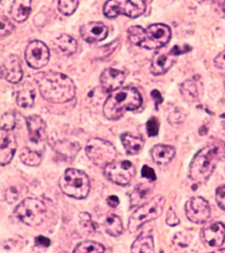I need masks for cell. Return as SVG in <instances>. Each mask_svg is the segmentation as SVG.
Returning <instances> with one entry per match:
<instances>
[{
	"mask_svg": "<svg viewBox=\"0 0 225 253\" xmlns=\"http://www.w3.org/2000/svg\"><path fill=\"white\" fill-rule=\"evenodd\" d=\"M142 176L143 178H147L148 180H150V182L155 181L156 178H157L154 170L148 166H142Z\"/></svg>",
	"mask_w": 225,
	"mask_h": 253,
	"instance_id": "41",
	"label": "cell"
},
{
	"mask_svg": "<svg viewBox=\"0 0 225 253\" xmlns=\"http://www.w3.org/2000/svg\"><path fill=\"white\" fill-rule=\"evenodd\" d=\"M145 10L146 3L142 0H112L105 3L103 12L109 19H114L120 14L135 19L143 14Z\"/></svg>",
	"mask_w": 225,
	"mask_h": 253,
	"instance_id": "7",
	"label": "cell"
},
{
	"mask_svg": "<svg viewBox=\"0 0 225 253\" xmlns=\"http://www.w3.org/2000/svg\"><path fill=\"white\" fill-rule=\"evenodd\" d=\"M180 89L182 97L189 103L200 100L203 93V84L201 79L197 77H194L182 83Z\"/></svg>",
	"mask_w": 225,
	"mask_h": 253,
	"instance_id": "18",
	"label": "cell"
},
{
	"mask_svg": "<svg viewBox=\"0 0 225 253\" xmlns=\"http://www.w3.org/2000/svg\"></svg>",
	"mask_w": 225,
	"mask_h": 253,
	"instance_id": "49",
	"label": "cell"
},
{
	"mask_svg": "<svg viewBox=\"0 0 225 253\" xmlns=\"http://www.w3.org/2000/svg\"><path fill=\"white\" fill-rule=\"evenodd\" d=\"M32 11V2L30 0H16L11 7V15L12 19L22 23L27 20Z\"/></svg>",
	"mask_w": 225,
	"mask_h": 253,
	"instance_id": "23",
	"label": "cell"
},
{
	"mask_svg": "<svg viewBox=\"0 0 225 253\" xmlns=\"http://www.w3.org/2000/svg\"><path fill=\"white\" fill-rule=\"evenodd\" d=\"M78 0H61L58 2V10L63 15H71L79 6Z\"/></svg>",
	"mask_w": 225,
	"mask_h": 253,
	"instance_id": "34",
	"label": "cell"
},
{
	"mask_svg": "<svg viewBox=\"0 0 225 253\" xmlns=\"http://www.w3.org/2000/svg\"><path fill=\"white\" fill-rule=\"evenodd\" d=\"M186 52L179 45L173 47H162L155 53L151 61L150 71L154 75H162L169 71L177 62V58L180 55Z\"/></svg>",
	"mask_w": 225,
	"mask_h": 253,
	"instance_id": "10",
	"label": "cell"
},
{
	"mask_svg": "<svg viewBox=\"0 0 225 253\" xmlns=\"http://www.w3.org/2000/svg\"><path fill=\"white\" fill-rule=\"evenodd\" d=\"M140 92L134 87H123L111 92L103 106L106 118L115 121L121 118L126 111H134L142 106Z\"/></svg>",
	"mask_w": 225,
	"mask_h": 253,
	"instance_id": "3",
	"label": "cell"
},
{
	"mask_svg": "<svg viewBox=\"0 0 225 253\" xmlns=\"http://www.w3.org/2000/svg\"><path fill=\"white\" fill-rule=\"evenodd\" d=\"M216 200L222 210H225V185L219 186L217 189Z\"/></svg>",
	"mask_w": 225,
	"mask_h": 253,
	"instance_id": "38",
	"label": "cell"
},
{
	"mask_svg": "<svg viewBox=\"0 0 225 253\" xmlns=\"http://www.w3.org/2000/svg\"><path fill=\"white\" fill-rule=\"evenodd\" d=\"M107 35L108 28L102 22H90L80 28V36L89 43L101 42L107 38Z\"/></svg>",
	"mask_w": 225,
	"mask_h": 253,
	"instance_id": "15",
	"label": "cell"
},
{
	"mask_svg": "<svg viewBox=\"0 0 225 253\" xmlns=\"http://www.w3.org/2000/svg\"><path fill=\"white\" fill-rule=\"evenodd\" d=\"M104 175L119 186H129L135 176V168L130 161H114L104 167Z\"/></svg>",
	"mask_w": 225,
	"mask_h": 253,
	"instance_id": "9",
	"label": "cell"
},
{
	"mask_svg": "<svg viewBox=\"0 0 225 253\" xmlns=\"http://www.w3.org/2000/svg\"><path fill=\"white\" fill-rule=\"evenodd\" d=\"M125 80V74L123 71L108 68L103 71L100 76V84L106 92H113L120 89Z\"/></svg>",
	"mask_w": 225,
	"mask_h": 253,
	"instance_id": "16",
	"label": "cell"
},
{
	"mask_svg": "<svg viewBox=\"0 0 225 253\" xmlns=\"http://www.w3.org/2000/svg\"><path fill=\"white\" fill-rule=\"evenodd\" d=\"M62 192L69 197L85 199L90 192V179L83 170L70 168L64 171L59 180Z\"/></svg>",
	"mask_w": 225,
	"mask_h": 253,
	"instance_id": "4",
	"label": "cell"
},
{
	"mask_svg": "<svg viewBox=\"0 0 225 253\" xmlns=\"http://www.w3.org/2000/svg\"><path fill=\"white\" fill-rule=\"evenodd\" d=\"M151 158L158 166H166L173 160L176 150L173 146L158 144L151 150Z\"/></svg>",
	"mask_w": 225,
	"mask_h": 253,
	"instance_id": "21",
	"label": "cell"
},
{
	"mask_svg": "<svg viewBox=\"0 0 225 253\" xmlns=\"http://www.w3.org/2000/svg\"><path fill=\"white\" fill-rule=\"evenodd\" d=\"M35 242H36V246L44 247V248H47L51 244L50 240L47 237H44V236L36 237Z\"/></svg>",
	"mask_w": 225,
	"mask_h": 253,
	"instance_id": "42",
	"label": "cell"
},
{
	"mask_svg": "<svg viewBox=\"0 0 225 253\" xmlns=\"http://www.w3.org/2000/svg\"><path fill=\"white\" fill-rule=\"evenodd\" d=\"M36 81L41 94L49 102L66 103L75 97V84L63 73L55 71L41 72L36 76Z\"/></svg>",
	"mask_w": 225,
	"mask_h": 253,
	"instance_id": "1",
	"label": "cell"
},
{
	"mask_svg": "<svg viewBox=\"0 0 225 253\" xmlns=\"http://www.w3.org/2000/svg\"><path fill=\"white\" fill-rule=\"evenodd\" d=\"M172 32L165 24H153L145 29L144 41L141 47L147 49H160L169 42Z\"/></svg>",
	"mask_w": 225,
	"mask_h": 253,
	"instance_id": "12",
	"label": "cell"
},
{
	"mask_svg": "<svg viewBox=\"0 0 225 253\" xmlns=\"http://www.w3.org/2000/svg\"><path fill=\"white\" fill-rule=\"evenodd\" d=\"M186 214L188 220L194 223H205L211 215L209 202L202 197H193L186 202Z\"/></svg>",
	"mask_w": 225,
	"mask_h": 253,
	"instance_id": "14",
	"label": "cell"
},
{
	"mask_svg": "<svg viewBox=\"0 0 225 253\" xmlns=\"http://www.w3.org/2000/svg\"><path fill=\"white\" fill-rule=\"evenodd\" d=\"M225 156V142L216 141L198 151L190 165V178L196 184L205 183Z\"/></svg>",
	"mask_w": 225,
	"mask_h": 253,
	"instance_id": "2",
	"label": "cell"
},
{
	"mask_svg": "<svg viewBox=\"0 0 225 253\" xmlns=\"http://www.w3.org/2000/svg\"><path fill=\"white\" fill-rule=\"evenodd\" d=\"M4 77L8 82L12 84L20 83L23 78L20 59L16 55H11L5 60L3 65Z\"/></svg>",
	"mask_w": 225,
	"mask_h": 253,
	"instance_id": "19",
	"label": "cell"
},
{
	"mask_svg": "<svg viewBox=\"0 0 225 253\" xmlns=\"http://www.w3.org/2000/svg\"><path fill=\"white\" fill-rule=\"evenodd\" d=\"M203 240L211 247L221 246L225 241V225L222 222H213L203 229Z\"/></svg>",
	"mask_w": 225,
	"mask_h": 253,
	"instance_id": "17",
	"label": "cell"
},
{
	"mask_svg": "<svg viewBox=\"0 0 225 253\" xmlns=\"http://www.w3.org/2000/svg\"><path fill=\"white\" fill-rule=\"evenodd\" d=\"M28 194V188L23 186H13L9 187L4 193V199L8 204H14L20 201Z\"/></svg>",
	"mask_w": 225,
	"mask_h": 253,
	"instance_id": "29",
	"label": "cell"
},
{
	"mask_svg": "<svg viewBox=\"0 0 225 253\" xmlns=\"http://www.w3.org/2000/svg\"><path fill=\"white\" fill-rule=\"evenodd\" d=\"M215 65L217 67L221 69V70H225V50L221 52L219 55L216 57L215 59Z\"/></svg>",
	"mask_w": 225,
	"mask_h": 253,
	"instance_id": "43",
	"label": "cell"
},
{
	"mask_svg": "<svg viewBox=\"0 0 225 253\" xmlns=\"http://www.w3.org/2000/svg\"><path fill=\"white\" fill-rule=\"evenodd\" d=\"M209 253H225V249L218 250V251H215V252Z\"/></svg>",
	"mask_w": 225,
	"mask_h": 253,
	"instance_id": "47",
	"label": "cell"
},
{
	"mask_svg": "<svg viewBox=\"0 0 225 253\" xmlns=\"http://www.w3.org/2000/svg\"><path fill=\"white\" fill-rule=\"evenodd\" d=\"M166 204L165 198L157 195L145 202L135 211L129 221V230L131 233H135L142 225L149 221L156 220L162 213Z\"/></svg>",
	"mask_w": 225,
	"mask_h": 253,
	"instance_id": "5",
	"label": "cell"
},
{
	"mask_svg": "<svg viewBox=\"0 0 225 253\" xmlns=\"http://www.w3.org/2000/svg\"><path fill=\"white\" fill-rule=\"evenodd\" d=\"M57 154L66 160H72L76 158L80 150V145L78 142L70 141H60L55 142L53 146Z\"/></svg>",
	"mask_w": 225,
	"mask_h": 253,
	"instance_id": "24",
	"label": "cell"
},
{
	"mask_svg": "<svg viewBox=\"0 0 225 253\" xmlns=\"http://www.w3.org/2000/svg\"><path fill=\"white\" fill-rule=\"evenodd\" d=\"M17 141L13 134H6L0 141V166L11 162L15 154Z\"/></svg>",
	"mask_w": 225,
	"mask_h": 253,
	"instance_id": "20",
	"label": "cell"
},
{
	"mask_svg": "<svg viewBox=\"0 0 225 253\" xmlns=\"http://www.w3.org/2000/svg\"><path fill=\"white\" fill-rule=\"evenodd\" d=\"M166 223H167L168 225L172 226V227L177 226L179 223H180V219H179L177 214L175 213V211H174L172 208H171L169 211H168V213H167Z\"/></svg>",
	"mask_w": 225,
	"mask_h": 253,
	"instance_id": "40",
	"label": "cell"
},
{
	"mask_svg": "<svg viewBox=\"0 0 225 253\" xmlns=\"http://www.w3.org/2000/svg\"><path fill=\"white\" fill-rule=\"evenodd\" d=\"M104 245L94 241H85L76 246L72 253H104Z\"/></svg>",
	"mask_w": 225,
	"mask_h": 253,
	"instance_id": "31",
	"label": "cell"
},
{
	"mask_svg": "<svg viewBox=\"0 0 225 253\" xmlns=\"http://www.w3.org/2000/svg\"><path fill=\"white\" fill-rule=\"evenodd\" d=\"M49 55L48 47L41 41L31 42L25 51L27 63L34 69H42L46 66L49 60Z\"/></svg>",
	"mask_w": 225,
	"mask_h": 253,
	"instance_id": "13",
	"label": "cell"
},
{
	"mask_svg": "<svg viewBox=\"0 0 225 253\" xmlns=\"http://www.w3.org/2000/svg\"><path fill=\"white\" fill-rule=\"evenodd\" d=\"M47 210L44 202L36 198L24 199L14 210L16 217L28 226H38L46 218Z\"/></svg>",
	"mask_w": 225,
	"mask_h": 253,
	"instance_id": "6",
	"label": "cell"
},
{
	"mask_svg": "<svg viewBox=\"0 0 225 253\" xmlns=\"http://www.w3.org/2000/svg\"><path fill=\"white\" fill-rule=\"evenodd\" d=\"M55 44L59 48L60 51L63 52L64 55H73L78 49L77 41L68 35H63L58 37L55 41Z\"/></svg>",
	"mask_w": 225,
	"mask_h": 253,
	"instance_id": "28",
	"label": "cell"
},
{
	"mask_svg": "<svg viewBox=\"0 0 225 253\" xmlns=\"http://www.w3.org/2000/svg\"><path fill=\"white\" fill-rule=\"evenodd\" d=\"M151 97L154 99L155 103H156V107H158V105L160 103L163 102L162 95L158 91V90H153L151 91Z\"/></svg>",
	"mask_w": 225,
	"mask_h": 253,
	"instance_id": "44",
	"label": "cell"
},
{
	"mask_svg": "<svg viewBox=\"0 0 225 253\" xmlns=\"http://www.w3.org/2000/svg\"><path fill=\"white\" fill-rule=\"evenodd\" d=\"M21 161L29 166H38L42 162V154L25 148L20 155Z\"/></svg>",
	"mask_w": 225,
	"mask_h": 253,
	"instance_id": "32",
	"label": "cell"
},
{
	"mask_svg": "<svg viewBox=\"0 0 225 253\" xmlns=\"http://www.w3.org/2000/svg\"><path fill=\"white\" fill-rule=\"evenodd\" d=\"M132 253H155L153 237L150 234H142L133 243Z\"/></svg>",
	"mask_w": 225,
	"mask_h": 253,
	"instance_id": "26",
	"label": "cell"
},
{
	"mask_svg": "<svg viewBox=\"0 0 225 253\" xmlns=\"http://www.w3.org/2000/svg\"><path fill=\"white\" fill-rule=\"evenodd\" d=\"M16 126L15 115L12 113L7 112L0 119V128L5 132L12 130Z\"/></svg>",
	"mask_w": 225,
	"mask_h": 253,
	"instance_id": "35",
	"label": "cell"
},
{
	"mask_svg": "<svg viewBox=\"0 0 225 253\" xmlns=\"http://www.w3.org/2000/svg\"><path fill=\"white\" fill-rule=\"evenodd\" d=\"M121 140L124 149L129 155H137L144 145V141L141 136H135L131 133L121 134Z\"/></svg>",
	"mask_w": 225,
	"mask_h": 253,
	"instance_id": "25",
	"label": "cell"
},
{
	"mask_svg": "<svg viewBox=\"0 0 225 253\" xmlns=\"http://www.w3.org/2000/svg\"><path fill=\"white\" fill-rule=\"evenodd\" d=\"M147 132L150 136H156L159 131V122L157 117H151L146 124Z\"/></svg>",
	"mask_w": 225,
	"mask_h": 253,
	"instance_id": "37",
	"label": "cell"
},
{
	"mask_svg": "<svg viewBox=\"0 0 225 253\" xmlns=\"http://www.w3.org/2000/svg\"><path fill=\"white\" fill-rule=\"evenodd\" d=\"M103 228L112 237H119L123 232V221L118 215L111 213L107 215L103 221Z\"/></svg>",
	"mask_w": 225,
	"mask_h": 253,
	"instance_id": "27",
	"label": "cell"
},
{
	"mask_svg": "<svg viewBox=\"0 0 225 253\" xmlns=\"http://www.w3.org/2000/svg\"><path fill=\"white\" fill-rule=\"evenodd\" d=\"M28 129V139L30 146L27 147L29 150L41 153L44 151V143L47 140L46 123L39 115H30L27 120Z\"/></svg>",
	"mask_w": 225,
	"mask_h": 253,
	"instance_id": "11",
	"label": "cell"
},
{
	"mask_svg": "<svg viewBox=\"0 0 225 253\" xmlns=\"http://www.w3.org/2000/svg\"><path fill=\"white\" fill-rule=\"evenodd\" d=\"M107 202L108 206H110L111 208H116L120 203V200L117 196L115 195H111L107 199Z\"/></svg>",
	"mask_w": 225,
	"mask_h": 253,
	"instance_id": "45",
	"label": "cell"
},
{
	"mask_svg": "<svg viewBox=\"0 0 225 253\" xmlns=\"http://www.w3.org/2000/svg\"><path fill=\"white\" fill-rule=\"evenodd\" d=\"M36 99V92L31 88H25L17 93L16 102L18 106L23 108H28L33 106Z\"/></svg>",
	"mask_w": 225,
	"mask_h": 253,
	"instance_id": "30",
	"label": "cell"
},
{
	"mask_svg": "<svg viewBox=\"0 0 225 253\" xmlns=\"http://www.w3.org/2000/svg\"><path fill=\"white\" fill-rule=\"evenodd\" d=\"M14 28L12 22L5 16L0 14V38L11 35Z\"/></svg>",
	"mask_w": 225,
	"mask_h": 253,
	"instance_id": "36",
	"label": "cell"
},
{
	"mask_svg": "<svg viewBox=\"0 0 225 253\" xmlns=\"http://www.w3.org/2000/svg\"><path fill=\"white\" fill-rule=\"evenodd\" d=\"M218 4L220 5V8L223 10V12H225V2H221Z\"/></svg>",
	"mask_w": 225,
	"mask_h": 253,
	"instance_id": "46",
	"label": "cell"
},
{
	"mask_svg": "<svg viewBox=\"0 0 225 253\" xmlns=\"http://www.w3.org/2000/svg\"><path fill=\"white\" fill-rule=\"evenodd\" d=\"M145 36V29L140 26H134L129 28L128 30V37L131 41V43L141 47L144 41Z\"/></svg>",
	"mask_w": 225,
	"mask_h": 253,
	"instance_id": "33",
	"label": "cell"
},
{
	"mask_svg": "<svg viewBox=\"0 0 225 253\" xmlns=\"http://www.w3.org/2000/svg\"><path fill=\"white\" fill-rule=\"evenodd\" d=\"M80 223L88 229H94V222L91 221V215L89 213H80Z\"/></svg>",
	"mask_w": 225,
	"mask_h": 253,
	"instance_id": "39",
	"label": "cell"
},
{
	"mask_svg": "<svg viewBox=\"0 0 225 253\" xmlns=\"http://www.w3.org/2000/svg\"><path fill=\"white\" fill-rule=\"evenodd\" d=\"M154 185L152 182L149 183H140L139 185L135 187L134 190L131 192L130 200H131V207H136L138 205L144 204L147 198L150 196L152 192Z\"/></svg>",
	"mask_w": 225,
	"mask_h": 253,
	"instance_id": "22",
	"label": "cell"
},
{
	"mask_svg": "<svg viewBox=\"0 0 225 253\" xmlns=\"http://www.w3.org/2000/svg\"><path fill=\"white\" fill-rule=\"evenodd\" d=\"M4 76V72H3V68H0V78Z\"/></svg>",
	"mask_w": 225,
	"mask_h": 253,
	"instance_id": "48",
	"label": "cell"
},
{
	"mask_svg": "<svg viewBox=\"0 0 225 253\" xmlns=\"http://www.w3.org/2000/svg\"><path fill=\"white\" fill-rule=\"evenodd\" d=\"M87 157L91 162L98 166H105L114 162L117 152L115 146L106 140L99 138L90 139L87 142Z\"/></svg>",
	"mask_w": 225,
	"mask_h": 253,
	"instance_id": "8",
	"label": "cell"
}]
</instances>
